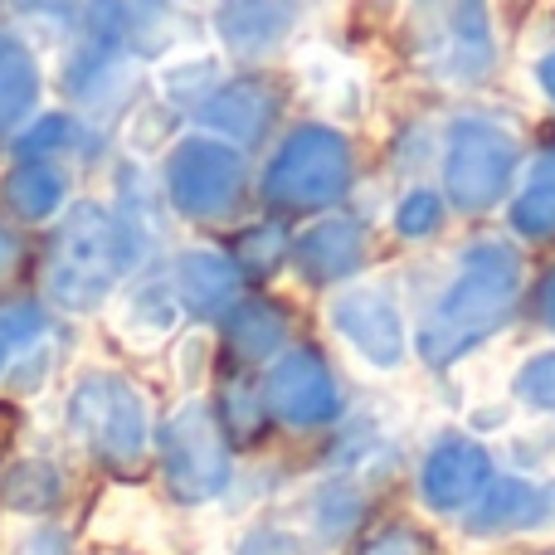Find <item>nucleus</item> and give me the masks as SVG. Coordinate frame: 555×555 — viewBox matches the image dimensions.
I'll list each match as a JSON object with an SVG mask.
<instances>
[{
	"mask_svg": "<svg viewBox=\"0 0 555 555\" xmlns=\"http://www.w3.org/2000/svg\"><path fill=\"white\" fill-rule=\"evenodd\" d=\"M521 302V254L502 240H473L420 326V356L453 365L512 322Z\"/></svg>",
	"mask_w": 555,
	"mask_h": 555,
	"instance_id": "f257e3e1",
	"label": "nucleus"
},
{
	"mask_svg": "<svg viewBox=\"0 0 555 555\" xmlns=\"http://www.w3.org/2000/svg\"><path fill=\"white\" fill-rule=\"evenodd\" d=\"M137 259H142V234L122 215L83 201L74 205L49 254V297L68 312H93L113 297V287Z\"/></svg>",
	"mask_w": 555,
	"mask_h": 555,
	"instance_id": "f03ea898",
	"label": "nucleus"
},
{
	"mask_svg": "<svg viewBox=\"0 0 555 555\" xmlns=\"http://www.w3.org/2000/svg\"><path fill=\"white\" fill-rule=\"evenodd\" d=\"M356 181L351 137L332 122H302L273 146L263 166V201L273 210H326Z\"/></svg>",
	"mask_w": 555,
	"mask_h": 555,
	"instance_id": "7ed1b4c3",
	"label": "nucleus"
},
{
	"mask_svg": "<svg viewBox=\"0 0 555 555\" xmlns=\"http://www.w3.org/2000/svg\"><path fill=\"white\" fill-rule=\"evenodd\" d=\"M439 171H443V201L463 215L492 210L512 195L521 171V142L492 117H453L443 132V152H439Z\"/></svg>",
	"mask_w": 555,
	"mask_h": 555,
	"instance_id": "20e7f679",
	"label": "nucleus"
},
{
	"mask_svg": "<svg viewBox=\"0 0 555 555\" xmlns=\"http://www.w3.org/2000/svg\"><path fill=\"white\" fill-rule=\"evenodd\" d=\"M68 429L78 434L88 453H98L113 468L142 463L152 424H146V400L127 375L117 371H83L68 390Z\"/></svg>",
	"mask_w": 555,
	"mask_h": 555,
	"instance_id": "39448f33",
	"label": "nucleus"
},
{
	"mask_svg": "<svg viewBox=\"0 0 555 555\" xmlns=\"http://www.w3.org/2000/svg\"><path fill=\"white\" fill-rule=\"evenodd\" d=\"M162 473H166L171 498L185 502V507L215 502L220 492H230V482H234L224 429L210 404L195 400V395L162 424Z\"/></svg>",
	"mask_w": 555,
	"mask_h": 555,
	"instance_id": "423d86ee",
	"label": "nucleus"
},
{
	"mask_svg": "<svg viewBox=\"0 0 555 555\" xmlns=\"http://www.w3.org/2000/svg\"><path fill=\"white\" fill-rule=\"evenodd\" d=\"M244 152L220 137H185L166 156V195L185 220H220L244 195Z\"/></svg>",
	"mask_w": 555,
	"mask_h": 555,
	"instance_id": "0eeeda50",
	"label": "nucleus"
},
{
	"mask_svg": "<svg viewBox=\"0 0 555 555\" xmlns=\"http://www.w3.org/2000/svg\"><path fill=\"white\" fill-rule=\"evenodd\" d=\"M332 332L351 346V356L375 375H395L410 351V326H404V307L385 283H351L332 297L326 307Z\"/></svg>",
	"mask_w": 555,
	"mask_h": 555,
	"instance_id": "6e6552de",
	"label": "nucleus"
},
{
	"mask_svg": "<svg viewBox=\"0 0 555 555\" xmlns=\"http://www.w3.org/2000/svg\"><path fill=\"white\" fill-rule=\"evenodd\" d=\"M263 404L287 424V429H322L341 414V390L336 375L312 346L278 351L263 380Z\"/></svg>",
	"mask_w": 555,
	"mask_h": 555,
	"instance_id": "1a4fd4ad",
	"label": "nucleus"
},
{
	"mask_svg": "<svg viewBox=\"0 0 555 555\" xmlns=\"http://www.w3.org/2000/svg\"><path fill=\"white\" fill-rule=\"evenodd\" d=\"M492 482V459L468 434H443L420 463V498L429 512H463Z\"/></svg>",
	"mask_w": 555,
	"mask_h": 555,
	"instance_id": "9d476101",
	"label": "nucleus"
},
{
	"mask_svg": "<svg viewBox=\"0 0 555 555\" xmlns=\"http://www.w3.org/2000/svg\"><path fill=\"white\" fill-rule=\"evenodd\" d=\"M278 107H283V93H278L269 78H230V83H215L201 98L195 117L220 142L259 146L269 137V127L278 122Z\"/></svg>",
	"mask_w": 555,
	"mask_h": 555,
	"instance_id": "9b49d317",
	"label": "nucleus"
},
{
	"mask_svg": "<svg viewBox=\"0 0 555 555\" xmlns=\"http://www.w3.org/2000/svg\"><path fill=\"white\" fill-rule=\"evenodd\" d=\"M434 59L449 83H482L498 68V29H492L488 0H449Z\"/></svg>",
	"mask_w": 555,
	"mask_h": 555,
	"instance_id": "f8f14e48",
	"label": "nucleus"
},
{
	"mask_svg": "<svg viewBox=\"0 0 555 555\" xmlns=\"http://www.w3.org/2000/svg\"><path fill=\"white\" fill-rule=\"evenodd\" d=\"M555 527V478L537 482L527 473L492 478L468 507L473 537H507V531H541Z\"/></svg>",
	"mask_w": 555,
	"mask_h": 555,
	"instance_id": "ddd939ff",
	"label": "nucleus"
},
{
	"mask_svg": "<svg viewBox=\"0 0 555 555\" xmlns=\"http://www.w3.org/2000/svg\"><path fill=\"white\" fill-rule=\"evenodd\" d=\"M302 5L297 0H220L215 5V35L230 54L263 59L293 39Z\"/></svg>",
	"mask_w": 555,
	"mask_h": 555,
	"instance_id": "4468645a",
	"label": "nucleus"
},
{
	"mask_svg": "<svg viewBox=\"0 0 555 555\" xmlns=\"http://www.w3.org/2000/svg\"><path fill=\"white\" fill-rule=\"evenodd\" d=\"M365 244H371V234H365V224L356 220V215H326V220H317L312 230L293 244L297 273L317 287L346 283V278L361 273Z\"/></svg>",
	"mask_w": 555,
	"mask_h": 555,
	"instance_id": "2eb2a0df",
	"label": "nucleus"
},
{
	"mask_svg": "<svg viewBox=\"0 0 555 555\" xmlns=\"http://www.w3.org/2000/svg\"><path fill=\"white\" fill-rule=\"evenodd\" d=\"M166 283H171L181 312L220 317V312H230L234 297H240V263L215 254V249H185L171 259Z\"/></svg>",
	"mask_w": 555,
	"mask_h": 555,
	"instance_id": "dca6fc26",
	"label": "nucleus"
},
{
	"mask_svg": "<svg viewBox=\"0 0 555 555\" xmlns=\"http://www.w3.org/2000/svg\"><path fill=\"white\" fill-rule=\"evenodd\" d=\"M176 322H181V302H176L171 283H166V278H146V283L127 287L113 326L127 346H137V351H156V346L176 332Z\"/></svg>",
	"mask_w": 555,
	"mask_h": 555,
	"instance_id": "f3484780",
	"label": "nucleus"
},
{
	"mask_svg": "<svg viewBox=\"0 0 555 555\" xmlns=\"http://www.w3.org/2000/svg\"><path fill=\"white\" fill-rule=\"evenodd\" d=\"M224 341H230L234 361H273L287 341V312L269 297H249V302L230 307Z\"/></svg>",
	"mask_w": 555,
	"mask_h": 555,
	"instance_id": "a211bd4d",
	"label": "nucleus"
},
{
	"mask_svg": "<svg viewBox=\"0 0 555 555\" xmlns=\"http://www.w3.org/2000/svg\"><path fill=\"white\" fill-rule=\"evenodd\" d=\"M507 224L517 240H555V146L527 166L507 205Z\"/></svg>",
	"mask_w": 555,
	"mask_h": 555,
	"instance_id": "6ab92c4d",
	"label": "nucleus"
},
{
	"mask_svg": "<svg viewBox=\"0 0 555 555\" xmlns=\"http://www.w3.org/2000/svg\"><path fill=\"white\" fill-rule=\"evenodd\" d=\"M361 507H365V492L351 478H326L307 498V527H312V537L322 546H336V541H346L356 531Z\"/></svg>",
	"mask_w": 555,
	"mask_h": 555,
	"instance_id": "aec40b11",
	"label": "nucleus"
},
{
	"mask_svg": "<svg viewBox=\"0 0 555 555\" xmlns=\"http://www.w3.org/2000/svg\"><path fill=\"white\" fill-rule=\"evenodd\" d=\"M5 205L20 220H49L64 205V176L39 156H25L15 171L5 176Z\"/></svg>",
	"mask_w": 555,
	"mask_h": 555,
	"instance_id": "412c9836",
	"label": "nucleus"
},
{
	"mask_svg": "<svg viewBox=\"0 0 555 555\" xmlns=\"http://www.w3.org/2000/svg\"><path fill=\"white\" fill-rule=\"evenodd\" d=\"M39 98V64L15 35H0V127L20 122Z\"/></svg>",
	"mask_w": 555,
	"mask_h": 555,
	"instance_id": "4be33fe9",
	"label": "nucleus"
},
{
	"mask_svg": "<svg viewBox=\"0 0 555 555\" xmlns=\"http://www.w3.org/2000/svg\"><path fill=\"white\" fill-rule=\"evenodd\" d=\"M5 507L15 512H49L59 502V473L49 463H20L5 478Z\"/></svg>",
	"mask_w": 555,
	"mask_h": 555,
	"instance_id": "5701e85b",
	"label": "nucleus"
},
{
	"mask_svg": "<svg viewBox=\"0 0 555 555\" xmlns=\"http://www.w3.org/2000/svg\"><path fill=\"white\" fill-rule=\"evenodd\" d=\"M512 400L531 414H555V351H537L512 375Z\"/></svg>",
	"mask_w": 555,
	"mask_h": 555,
	"instance_id": "b1692460",
	"label": "nucleus"
},
{
	"mask_svg": "<svg viewBox=\"0 0 555 555\" xmlns=\"http://www.w3.org/2000/svg\"><path fill=\"white\" fill-rule=\"evenodd\" d=\"M439 224H443V191L414 185V191L400 195V205H395V230H400L404 240H429Z\"/></svg>",
	"mask_w": 555,
	"mask_h": 555,
	"instance_id": "393cba45",
	"label": "nucleus"
},
{
	"mask_svg": "<svg viewBox=\"0 0 555 555\" xmlns=\"http://www.w3.org/2000/svg\"><path fill=\"white\" fill-rule=\"evenodd\" d=\"M287 259V234L278 224H254L240 234V269L254 278H269Z\"/></svg>",
	"mask_w": 555,
	"mask_h": 555,
	"instance_id": "a878e982",
	"label": "nucleus"
},
{
	"mask_svg": "<svg viewBox=\"0 0 555 555\" xmlns=\"http://www.w3.org/2000/svg\"><path fill=\"white\" fill-rule=\"evenodd\" d=\"M44 336V312H39L35 302H15V307H0V375H5L10 356L20 351V346L39 341Z\"/></svg>",
	"mask_w": 555,
	"mask_h": 555,
	"instance_id": "bb28decb",
	"label": "nucleus"
},
{
	"mask_svg": "<svg viewBox=\"0 0 555 555\" xmlns=\"http://www.w3.org/2000/svg\"><path fill=\"white\" fill-rule=\"evenodd\" d=\"M263 410L269 404L259 400L254 390H244V385H230L224 390V404H220V429L230 434V439H259V429H263Z\"/></svg>",
	"mask_w": 555,
	"mask_h": 555,
	"instance_id": "cd10ccee",
	"label": "nucleus"
},
{
	"mask_svg": "<svg viewBox=\"0 0 555 555\" xmlns=\"http://www.w3.org/2000/svg\"><path fill=\"white\" fill-rule=\"evenodd\" d=\"M68 142H74V122L54 113V117H39V122L20 137V152L44 162V152H59V146H68Z\"/></svg>",
	"mask_w": 555,
	"mask_h": 555,
	"instance_id": "c85d7f7f",
	"label": "nucleus"
},
{
	"mask_svg": "<svg viewBox=\"0 0 555 555\" xmlns=\"http://www.w3.org/2000/svg\"><path fill=\"white\" fill-rule=\"evenodd\" d=\"M234 555H302V541L283 527H254Z\"/></svg>",
	"mask_w": 555,
	"mask_h": 555,
	"instance_id": "c756f323",
	"label": "nucleus"
},
{
	"mask_svg": "<svg viewBox=\"0 0 555 555\" xmlns=\"http://www.w3.org/2000/svg\"><path fill=\"white\" fill-rule=\"evenodd\" d=\"M365 555H434V551H429V541H424L420 531L390 527V531H380V537L365 546Z\"/></svg>",
	"mask_w": 555,
	"mask_h": 555,
	"instance_id": "7c9ffc66",
	"label": "nucleus"
},
{
	"mask_svg": "<svg viewBox=\"0 0 555 555\" xmlns=\"http://www.w3.org/2000/svg\"><path fill=\"white\" fill-rule=\"evenodd\" d=\"M176 356H181V365H176V371H181V380L195 390V385L205 380V371H210V365H205V356H210V341H205V336L195 332V336H185L181 351H176Z\"/></svg>",
	"mask_w": 555,
	"mask_h": 555,
	"instance_id": "2f4dec72",
	"label": "nucleus"
},
{
	"mask_svg": "<svg viewBox=\"0 0 555 555\" xmlns=\"http://www.w3.org/2000/svg\"><path fill=\"white\" fill-rule=\"evenodd\" d=\"M531 74H537V88H541V93H546L551 103H555V44L537 59V68H531Z\"/></svg>",
	"mask_w": 555,
	"mask_h": 555,
	"instance_id": "473e14b6",
	"label": "nucleus"
},
{
	"mask_svg": "<svg viewBox=\"0 0 555 555\" xmlns=\"http://www.w3.org/2000/svg\"><path fill=\"white\" fill-rule=\"evenodd\" d=\"M541 322L555 332V269L546 273V283H541Z\"/></svg>",
	"mask_w": 555,
	"mask_h": 555,
	"instance_id": "72a5a7b5",
	"label": "nucleus"
},
{
	"mask_svg": "<svg viewBox=\"0 0 555 555\" xmlns=\"http://www.w3.org/2000/svg\"><path fill=\"white\" fill-rule=\"evenodd\" d=\"M15 259H20V244H15V234L0 224V273H10L15 269Z\"/></svg>",
	"mask_w": 555,
	"mask_h": 555,
	"instance_id": "f704fd0d",
	"label": "nucleus"
}]
</instances>
